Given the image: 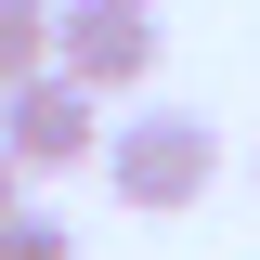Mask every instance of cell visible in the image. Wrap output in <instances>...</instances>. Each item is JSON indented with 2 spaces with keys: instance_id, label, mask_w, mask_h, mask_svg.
Masks as SVG:
<instances>
[{
  "instance_id": "obj_6",
  "label": "cell",
  "mask_w": 260,
  "mask_h": 260,
  "mask_svg": "<svg viewBox=\"0 0 260 260\" xmlns=\"http://www.w3.org/2000/svg\"><path fill=\"white\" fill-rule=\"evenodd\" d=\"M13 208H26V156L0 143V221H13Z\"/></svg>"
},
{
  "instance_id": "obj_3",
  "label": "cell",
  "mask_w": 260,
  "mask_h": 260,
  "mask_svg": "<svg viewBox=\"0 0 260 260\" xmlns=\"http://www.w3.org/2000/svg\"><path fill=\"white\" fill-rule=\"evenodd\" d=\"M65 78H78V91H143V78H156V0H65Z\"/></svg>"
},
{
  "instance_id": "obj_1",
  "label": "cell",
  "mask_w": 260,
  "mask_h": 260,
  "mask_svg": "<svg viewBox=\"0 0 260 260\" xmlns=\"http://www.w3.org/2000/svg\"><path fill=\"white\" fill-rule=\"evenodd\" d=\"M104 182H117V208H143V221L195 208V195L221 182V117H195V104H130V117L104 130Z\"/></svg>"
},
{
  "instance_id": "obj_5",
  "label": "cell",
  "mask_w": 260,
  "mask_h": 260,
  "mask_svg": "<svg viewBox=\"0 0 260 260\" xmlns=\"http://www.w3.org/2000/svg\"><path fill=\"white\" fill-rule=\"evenodd\" d=\"M0 260H78V234H65L52 208H39V195H26V208L0 221Z\"/></svg>"
},
{
  "instance_id": "obj_2",
  "label": "cell",
  "mask_w": 260,
  "mask_h": 260,
  "mask_svg": "<svg viewBox=\"0 0 260 260\" xmlns=\"http://www.w3.org/2000/svg\"><path fill=\"white\" fill-rule=\"evenodd\" d=\"M104 91H78V78H26V91H0V143L26 156V182H52V169H78V156H104Z\"/></svg>"
},
{
  "instance_id": "obj_4",
  "label": "cell",
  "mask_w": 260,
  "mask_h": 260,
  "mask_svg": "<svg viewBox=\"0 0 260 260\" xmlns=\"http://www.w3.org/2000/svg\"><path fill=\"white\" fill-rule=\"evenodd\" d=\"M52 52H65V13L52 0H0V91L52 78Z\"/></svg>"
}]
</instances>
